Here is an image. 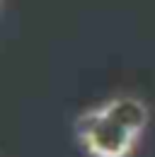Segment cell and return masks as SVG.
<instances>
[{"instance_id": "7a4b0ae2", "label": "cell", "mask_w": 155, "mask_h": 157, "mask_svg": "<svg viewBox=\"0 0 155 157\" xmlns=\"http://www.w3.org/2000/svg\"><path fill=\"white\" fill-rule=\"evenodd\" d=\"M99 109L109 118H114L116 123H121L124 128H129L131 133L141 138V133L145 131L148 121H150V111L148 104L143 99L133 97V94H119V97L107 99L104 104H99Z\"/></svg>"}, {"instance_id": "6da1fadb", "label": "cell", "mask_w": 155, "mask_h": 157, "mask_svg": "<svg viewBox=\"0 0 155 157\" xmlns=\"http://www.w3.org/2000/svg\"><path fill=\"white\" fill-rule=\"evenodd\" d=\"M78 140L92 157H129L138 136L109 118L99 106L82 111L75 121Z\"/></svg>"}]
</instances>
